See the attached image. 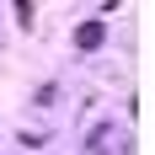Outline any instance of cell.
I'll return each mask as SVG.
<instances>
[{"mask_svg": "<svg viewBox=\"0 0 155 155\" xmlns=\"http://www.w3.org/2000/svg\"><path fill=\"white\" fill-rule=\"evenodd\" d=\"M86 155H128V134L118 123H102L91 139H86Z\"/></svg>", "mask_w": 155, "mask_h": 155, "instance_id": "obj_1", "label": "cell"}, {"mask_svg": "<svg viewBox=\"0 0 155 155\" xmlns=\"http://www.w3.org/2000/svg\"><path fill=\"white\" fill-rule=\"evenodd\" d=\"M102 38H107L102 21H80V27H75V48H102Z\"/></svg>", "mask_w": 155, "mask_h": 155, "instance_id": "obj_2", "label": "cell"}]
</instances>
